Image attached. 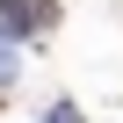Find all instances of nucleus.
Wrapping results in <instances>:
<instances>
[{
  "mask_svg": "<svg viewBox=\"0 0 123 123\" xmlns=\"http://www.w3.org/2000/svg\"><path fill=\"white\" fill-rule=\"evenodd\" d=\"M51 22H58L51 0H0V29H15V36H36V29H51Z\"/></svg>",
  "mask_w": 123,
  "mask_h": 123,
  "instance_id": "nucleus-1",
  "label": "nucleus"
},
{
  "mask_svg": "<svg viewBox=\"0 0 123 123\" xmlns=\"http://www.w3.org/2000/svg\"><path fill=\"white\" fill-rule=\"evenodd\" d=\"M0 109H7V94H0Z\"/></svg>",
  "mask_w": 123,
  "mask_h": 123,
  "instance_id": "nucleus-2",
  "label": "nucleus"
}]
</instances>
